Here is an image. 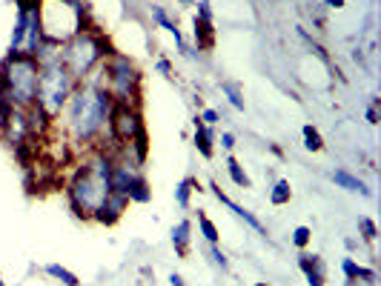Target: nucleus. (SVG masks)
Masks as SVG:
<instances>
[{
    "mask_svg": "<svg viewBox=\"0 0 381 286\" xmlns=\"http://www.w3.org/2000/svg\"><path fill=\"white\" fill-rule=\"evenodd\" d=\"M158 72L161 74H169V61H158Z\"/></svg>",
    "mask_w": 381,
    "mask_h": 286,
    "instance_id": "31",
    "label": "nucleus"
},
{
    "mask_svg": "<svg viewBox=\"0 0 381 286\" xmlns=\"http://www.w3.org/2000/svg\"><path fill=\"white\" fill-rule=\"evenodd\" d=\"M221 146L224 149H233L235 146V135H233V132H224V135H221Z\"/></svg>",
    "mask_w": 381,
    "mask_h": 286,
    "instance_id": "29",
    "label": "nucleus"
},
{
    "mask_svg": "<svg viewBox=\"0 0 381 286\" xmlns=\"http://www.w3.org/2000/svg\"><path fill=\"white\" fill-rule=\"evenodd\" d=\"M109 175H112V155L109 152H95L92 158H86L66 186L69 203L75 209V215L92 218L98 212V206L106 201L109 189Z\"/></svg>",
    "mask_w": 381,
    "mask_h": 286,
    "instance_id": "2",
    "label": "nucleus"
},
{
    "mask_svg": "<svg viewBox=\"0 0 381 286\" xmlns=\"http://www.w3.org/2000/svg\"><path fill=\"white\" fill-rule=\"evenodd\" d=\"M255 286H266V283H255Z\"/></svg>",
    "mask_w": 381,
    "mask_h": 286,
    "instance_id": "35",
    "label": "nucleus"
},
{
    "mask_svg": "<svg viewBox=\"0 0 381 286\" xmlns=\"http://www.w3.org/2000/svg\"><path fill=\"white\" fill-rule=\"evenodd\" d=\"M169 280H173V286H186V283H184V278H181V275H173V278H169Z\"/></svg>",
    "mask_w": 381,
    "mask_h": 286,
    "instance_id": "32",
    "label": "nucleus"
},
{
    "mask_svg": "<svg viewBox=\"0 0 381 286\" xmlns=\"http://www.w3.org/2000/svg\"><path fill=\"white\" fill-rule=\"evenodd\" d=\"M304 146H307L310 152H321L324 149V141H321V135H318V129L315 126H304Z\"/></svg>",
    "mask_w": 381,
    "mask_h": 286,
    "instance_id": "21",
    "label": "nucleus"
},
{
    "mask_svg": "<svg viewBox=\"0 0 381 286\" xmlns=\"http://www.w3.org/2000/svg\"><path fill=\"white\" fill-rule=\"evenodd\" d=\"M66 129L75 143H92L104 135L109 126V114L115 109V101L106 92L104 66H98L86 81L75 86L72 98L66 101Z\"/></svg>",
    "mask_w": 381,
    "mask_h": 286,
    "instance_id": "1",
    "label": "nucleus"
},
{
    "mask_svg": "<svg viewBox=\"0 0 381 286\" xmlns=\"http://www.w3.org/2000/svg\"><path fill=\"white\" fill-rule=\"evenodd\" d=\"M204 126H215L218 121H221V114L215 112V109H204V114H201V118H198Z\"/></svg>",
    "mask_w": 381,
    "mask_h": 286,
    "instance_id": "26",
    "label": "nucleus"
},
{
    "mask_svg": "<svg viewBox=\"0 0 381 286\" xmlns=\"http://www.w3.org/2000/svg\"><path fill=\"white\" fill-rule=\"evenodd\" d=\"M152 17H155V21H158V23H161V26H164L169 34L175 37V43L184 49V37H181V32H178V23L173 21V17H169V14H166L161 6H152Z\"/></svg>",
    "mask_w": 381,
    "mask_h": 286,
    "instance_id": "13",
    "label": "nucleus"
},
{
    "mask_svg": "<svg viewBox=\"0 0 381 286\" xmlns=\"http://www.w3.org/2000/svg\"><path fill=\"white\" fill-rule=\"evenodd\" d=\"M341 269H344V275L353 280V278H358V269H361V266L355 263V261H350V258H344V263H341Z\"/></svg>",
    "mask_w": 381,
    "mask_h": 286,
    "instance_id": "28",
    "label": "nucleus"
},
{
    "mask_svg": "<svg viewBox=\"0 0 381 286\" xmlns=\"http://www.w3.org/2000/svg\"><path fill=\"white\" fill-rule=\"evenodd\" d=\"M126 206H129V198H124V195H115V192H109L106 195V201L98 206V212H95L92 218L98 221V223H115L124 212H126Z\"/></svg>",
    "mask_w": 381,
    "mask_h": 286,
    "instance_id": "8",
    "label": "nucleus"
},
{
    "mask_svg": "<svg viewBox=\"0 0 381 286\" xmlns=\"http://www.w3.org/2000/svg\"><path fill=\"white\" fill-rule=\"evenodd\" d=\"M195 37H198V46L206 49V46H213V23H204L195 17Z\"/></svg>",
    "mask_w": 381,
    "mask_h": 286,
    "instance_id": "20",
    "label": "nucleus"
},
{
    "mask_svg": "<svg viewBox=\"0 0 381 286\" xmlns=\"http://www.w3.org/2000/svg\"><path fill=\"white\" fill-rule=\"evenodd\" d=\"M195 149L204 158H213V129L204 126L198 118H195Z\"/></svg>",
    "mask_w": 381,
    "mask_h": 286,
    "instance_id": "12",
    "label": "nucleus"
},
{
    "mask_svg": "<svg viewBox=\"0 0 381 286\" xmlns=\"http://www.w3.org/2000/svg\"><path fill=\"white\" fill-rule=\"evenodd\" d=\"M41 66L32 54H9L0 66V101L14 109H29L37 103Z\"/></svg>",
    "mask_w": 381,
    "mask_h": 286,
    "instance_id": "3",
    "label": "nucleus"
},
{
    "mask_svg": "<svg viewBox=\"0 0 381 286\" xmlns=\"http://www.w3.org/2000/svg\"><path fill=\"white\" fill-rule=\"evenodd\" d=\"M226 172H230V178H233V183L235 186H241V189H250V175L241 169V163L235 161V158H230L226 161Z\"/></svg>",
    "mask_w": 381,
    "mask_h": 286,
    "instance_id": "16",
    "label": "nucleus"
},
{
    "mask_svg": "<svg viewBox=\"0 0 381 286\" xmlns=\"http://www.w3.org/2000/svg\"><path fill=\"white\" fill-rule=\"evenodd\" d=\"M310 238H313V229L310 226H298L295 232H293V243L298 246V249H304V246L310 243Z\"/></svg>",
    "mask_w": 381,
    "mask_h": 286,
    "instance_id": "23",
    "label": "nucleus"
},
{
    "mask_svg": "<svg viewBox=\"0 0 381 286\" xmlns=\"http://www.w3.org/2000/svg\"><path fill=\"white\" fill-rule=\"evenodd\" d=\"M181 3H193V0H181Z\"/></svg>",
    "mask_w": 381,
    "mask_h": 286,
    "instance_id": "34",
    "label": "nucleus"
},
{
    "mask_svg": "<svg viewBox=\"0 0 381 286\" xmlns=\"http://www.w3.org/2000/svg\"><path fill=\"white\" fill-rule=\"evenodd\" d=\"M358 226H361V232H364V238H367V241H373V238H375V223H373V221H367V218H358Z\"/></svg>",
    "mask_w": 381,
    "mask_h": 286,
    "instance_id": "27",
    "label": "nucleus"
},
{
    "mask_svg": "<svg viewBox=\"0 0 381 286\" xmlns=\"http://www.w3.org/2000/svg\"><path fill=\"white\" fill-rule=\"evenodd\" d=\"M0 286H6V283H3V280H0Z\"/></svg>",
    "mask_w": 381,
    "mask_h": 286,
    "instance_id": "36",
    "label": "nucleus"
},
{
    "mask_svg": "<svg viewBox=\"0 0 381 286\" xmlns=\"http://www.w3.org/2000/svg\"><path fill=\"white\" fill-rule=\"evenodd\" d=\"M198 226H201V232H204L206 243H209V246H218L221 235H218V229H215V223H213V221H209L206 215H198Z\"/></svg>",
    "mask_w": 381,
    "mask_h": 286,
    "instance_id": "18",
    "label": "nucleus"
},
{
    "mask_svg": "<svg viewBox=\"0 0 381 286\" xmlns=\"http://www.w3.org/2000/svg\"><path fill=\"white\" fill-rule=\"evenodd\" d=\"M327 6H333V9H338V6H344V0H327Z\"/></svg>",
    "mask_w": 381,
    "mask_h": 286,
    "instance_id": "33",
    "label": "nucleus"
},
{
    "mask_svg": "<svg viewBox=\"0 0 381 286\" xmlns=\"http://www.w3.org/2000/svg\"><path fill=\"white\" fill-rule=\"evenodd\" d=\"M193 186H195V181L193 178H186V181H181L178 186H175V201H178V206H189V192H193Z\"/></svg>",
    "mask_w": 381,
    "mask_h": 286,
    "instance_id": "22",
    "label": "nucleus"
},
{
    "mask_svg": "<svg viewBox=\"0 0 381 286\" xmlns=\"http://www.w3.org/2000/svg\"><path fill=\"white\" fill-rule=\"evenodd\" d=\"M101 66H104V78H106V92L112 94L115 106H138L141 74H138L135 63H132L126 54H106V61Z\"/></svg>",
    "mask_w": 381,
    "mask_h": 286,
    "instance_id": "5",
    "label": "nucleus"
},
{
    "mask_svg": "<svg viewBox=\"0 0 381 286\" xmlns=\"http://www.w3.org/2000/svg\"><path fill=\"white\" fill-rule=\"evenodd\" d=\"M224 92L230 94V103H233L235 109H244V101H241V94H238V89H235L233 83H224Z\"/></svg>",
    "mask_w": 381,
    "mask_h": 286,
    "instance_id": "24",
    "label": "nucleus"
},
{
    "mask_svg": "<svg viewBox=\"0 0 381 286\" xmlns=\"http://www.w3.org/2000/svg\"><path fill=\"white\" fill-rule=\"evenodd\" d=\"M198 21L213 23V9H209V0H201V3H198Z\"/></svg>",
    "mask_w": 381,
    "mask_h": 286,
    "instance_id": "25",
    "label": "nucleus"
},
{
    "mask_svg": "<svg viewBox=\"0 0 381 286\" xmlns=\"http://www.w3.org/2000/svg\"><path fill=\"white\" fill-rule=\"evenodd\" d=\"M106 54H112V52L104 37L98 32L81 29V32H75L69 41L61 43V66L72 74L75 83H81L106 61Z\"/></svg>",
    "mask_w": 381,
    "mask_h": 286,
    "instance_id": "4",
    "label": "nucleus"
},
{
    "mask_svg": "<svg viewBox=\"0 0 381 286\" xmlns=\"http://www.w3.org/2000/svg\"><path fill=\"white\" fill-rule=\"evenodd\" d=\"M152 198V189H149V183L144 181V175L135 181V186L129 189V201H135V203H146Z\"/></svg>",
    "mask_w": 381,
    "mask_h": 286,
    "instance_id": "17",
    "label": "nucleus"
},
{
    "mask_svg": "<svg viewBox=\"0 0 381 286\" xmlns=\"http://www.w3.org/2000/svg\"><path fill=\"white\" fill-rule=\"evenodd\" d=\"M189 221H181L175 229H173V243H175V252L178 255H186V246H189Z\"/></svg>",
    "mask_w": 381,
    "mask_h": 286,
    "instance_id": "14",
    "label": "nucleus"
},
{
    "mask_svg": "<svg viewBox=\"0 0 381 286\" xmlns=\"http://www.w3.org/2000/svg\"><path fill=\"white\" fill-rule=\"evenodd\" d=\"M75 83L72 74L61 66V63H52V66H43L41 69V81H37V106L46 112V118H58L63 112L66 101L72 98L75 92Z\"/></svg>",
    "mask_w": 381,
    "mask_h": 286,
    "instance_id": "6",
    "label": "nucleus"
},
{
    "mask_svg": "<svg viewBox=\"0 0 381 286\" xmlns=\"http://www.w3.org/2000/svg\"><path fill=\"white\" fill-rule=\"evenodd\" d=\"M213 261L221 266V269H226V258H224V252L218 249V246H213Z\"/></svg>",
    "mask_w": 381,
    "mask_h": 286,
    "instance_id": "30",
    "label": "nucleus"
},
{
    "mask_svg": "<svg viewBox=\"0 0 381 286\" xmlns=\"http://www.w3.org/2000/svg\"><path fill=\"white\" fill-rule=\"evenodd\" d=\"M333 181H335L338 186L350 189V192H361V195H370V189L364 186V181H358L355 175H350L347 169H335V172H333Z\"/></svg>",
    "mask_w": 381,
    "mask_h": 286,
    "instance_id": "11",
    "label": "nucleus"
},
{
    "mask_svg": "<svg viewBox=\"0 0 381 286\" xmlns=\"http://www.w3.org/2000/svg\"><path fill=\"white\" fill-rule=\"evenodd\" d=\"M46 272H49L52 278H58L63 286H78V283H81V280H78V275L69 272L66 266H61V263H49V266H46Z\"/></svg>",
    "mask_w": 381,
    "mask_h": 286,
    "instance_id": "15",
    "label": "nucleus"
},
{
    "mask_svg": "<svg viewBox=\"0 0 381 286\" xmlns=\"http://www.w3.org/2000/svg\"><path fill=\"white\" fill-rule=\"evenodd\" d=\"M298 263H301L304 275H307L310 286H324V266H321V261L315 255H301Z\"/></svg>",
    "mask_w": 381,
    "mask_h": 286,
    "instance_id": "10",
    "label": "nucleus"
},
{
    "mask_svg": "<svg viewBox=\"0 0 381 286\" xmlns=\"http://www.w3.org/2000/svg\"><path fill=\"white\" fill-rule=\"evenodd\" d=\"M144 129V121H141V112L138 106H115L109 114V135L115 143H129L135 141Z\"/></svg>",
    "mask_w": 381,
    "mask_h": 286,
    "instance_id": "7",
    "label": "nucleus"
},
{
    "mask_svg": "<svg viewBox=\"0 0 381 286\" xmlns=\"http://www.w3.org/2000/svg\"><path fill=\"white\" fill-rule=\"evenodd\" d=\"M213 189H215V198H218V201H221L224 206H230V209H233V212H235V215H238V218H241L244 223H250V226L255 229V232H261V235H264V226H261V221H258V218H255L253 212H246V209H244V206H238V203H233V201H230V198H226V195L221 192V189H218L215 183H213Z\"/></svg>",
    "mask_w": 381,
    "mask_h": 286,
    "instance_id": "9",
    "label": "nucleus"
},
{
    "mask_svg": "<svg viewBox=\"0 0 381 286\" xmlns=\"http://www.w3.org/2000/svg\"><path fill=\"white\" fill-rule=\"evenodd\" d=\"M290 198H293V189H290V183H287V181H278V183H275V189L270 192V201H273L275 206H281V203H290Z\"/></svg>",
    "mask_w": 381,
    "mask_h": 286,
    "instance_id": "19",
    "label": "nucleus"
}]
</instances>
